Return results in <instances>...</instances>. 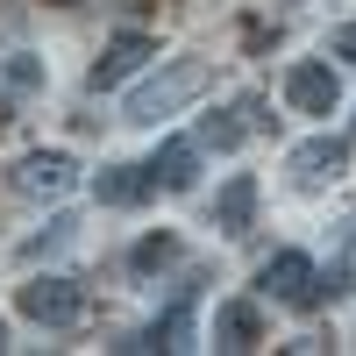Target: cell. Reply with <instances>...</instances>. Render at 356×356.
<instances>
[{"mask_svg": "<svg viewBox=\"0 0 356 356\" xmlns=\"http://www.w3.org/2000/svg\"><path fill=\"white\" fill-rule=\"evenodd\" d=\"M207 93V65L200 57H178V65H164L157 79H143L129 93V122H157V114H178L186 100Z\"/></svg>", "mask_w": 356, "mask_h": 356, "instance_id": "6da1fadb", "label": "cell"}, {"mask_svg": "<svg viewBox=\"0 0 356 356\" xmlns=\"http://www.w3.org/2000/svg\"><path fill=\"white\" fill-rule=\"evenodd\" d=\"M22 314L36 328H79L86 321V285L79 278H29L22 285Z\"/></svg>", "mask_w": 356, "mask_h": 356, "instance_id": "7a4b0ae2", "label": "cell"}, {"mask_svg": "<svg viewBox=\"0 0 356 356\" xmlns=\"http://www.w3.org/2000/svg\"><path fill=\"white\" fill-rule=\"evenodd\" d=\"M257 129H271V114H264L257 93H243V100H228L221 114H207V122H200V150H243Z\"/></svg>", "mask_w": 356, "mask_h": 356, "instance_id": "3957f363", "label": "cell"}, {"mask_svg": "<svg viewBox=\"0 0 356 356\" xmlns=\"http://www.w3.org/2000/svg\"><path fill=\"white\" fill-rule=\"evenodd\" d=\"M264 292L285 307H321V271L300 257V250H278L271 264H264Z\"/></svg>", "mask_w": 356, "mask_h": 356, "instance_id": "277c9868", "label": "cell"}, {"mask_svg": "<svg viewBox=\"0 0 356 356\" xmlns=\"http://www.w3.org/2000/svg\"><path fill=\"white\" fill-rule=\"evenodd\" d=\"M72 157L65 150H36V157H22L15 164V193H29V200H57V193H72Z\"/></svg>", "mask_w": 356, "mask_h": 356, "instance_id": "5b68a950", "label": "cell"}, {"mask_svg": "<svg viewBox=\"0 0 356 356\" xmlns=\"http://www.w3.org/2000/svg\"><path fill=\"white\" fill-rule=\"evenodd\" d=\"M285 100L300 107V114H335L342 79H335L328 65H292V72H285Z\"/></svg>", "mask_w": 356, "mask_h": 356, "instance_id": "8992f818", "label": "cell"}, {"mask_svg": "<svg viewBox=\"0 0 356 356\" xmlns=\"http://www.w3.org/2000/svg\"><path fill=\"white\" fill-rule=\"evenodd\" d=\"M285 164H292V178H300V186H328V178H342V164H349V143H335V136H307Z\"/></svg>", "mask_w": 356, "mask_h": 356, "instance_id": "52a82bcc", "label": "cell"}, {"mask_svg": "<svg viewBox=\"0 0 356 356\" xmlns=\"http://www.w3.org/2000/svg\"><path fill=\"white\" fill-rule=\"evenodd\" d=\"M143 171H150V186H164V193H186L193 178H200V143L171 136V143H157V157L143 164Z\"/></svg>", "mask_w": 356, "mask_h": 356, "instance_id": "ba28073f", "label": "cell"}, {"mask_svg": "<svg viewBox=\"0 0 356 356\" xmlns=\"http://www.w3.org/2000/svg\"><path fill=\"white\" fill-rule=\"evenodd\" d=\"M257 342H264L257 300H221L214 307V349H257Z\"/></svg>", "mask_w": 356, "mask_h": 356, "instance_id": "9c48e42d", "label": "cell"}, {"mask_svg": "<svg viewBox=\"0 0 356 356\" xmlns=\"http://www.w3.org/2000/svg\"><path fill=\"white\" fill-rule=\"evenodd\" d=\"M157 43L150 36H136V29H122V36H114L107 50H100V65H93V93H107V86H122L136 65H143V57H150Z\"/></svg>", "mask_w": 356, "mask_h": 356, "instance_id": "30bf717a", "label": "cell"}, {"mask_svg": "<svg viewBox=\"0 0 356 356\" xmlns=\"http://www.w3.org/2000/svg\"><path fill=\"white\" fill-rule=\"evenodd\" d=\"M250 214H257V178L243 171V178H228V186L214 193V228H221V235H243Z\"/></svg>", "mask_w": 356, "mask_h": 356, "instance_id": "8fae6325", "label": "cell"}, {"mask_svg": "<svg viewBox=\"0 0 356 356\" xmlns=\"http://www.w3.org/2000/svg\"><path fill=\"white\" fill-rule=\"evenodd\" d=\"M93 193H100L107 207H136L143 193H150V171H143V164H107V171L93 178Z\"/></svg>", "mask_w": 356, "mask_h": 356, "instance_id": "7c38bea8", "label": "cell"}, {"mask_svg": "<svg viewBox=\"0 0 356 356\" xmlns=\"http://www.w3.org/2000/svg\"><path fill=\"white\" fill-rule=\"evenodd\" d=\"M186 335H193V307L178 300L164 321H150V328H143L136 342H122V349H186Z\"/></svg>", "mask_w": 356, "mask_h": 356, "instance_id": "4fadbf2b", "label": "cell"}, {"mask_svg": "<svg viewBox=\"0 0 356 356\" xmlns=\"http://www.w3.org/2000/svg\"><path fill=\"white\" fill-rule=\"evenodd\" d=\"M129 264H136V271H164V264H178V243H171V235H143V243L129 250Z\"/></svg>", "mask_w": 356, "mask_h": 356, "instance_id": "5bb4252c", "label": "cell"}, {"mask_svg": "<svg viewBox=\"0 0 356 356\" xmlns=\"http://www.w3.org/2000/svg\"><path fill=\"white\" fill-rule=\"evenodd\" d=\"M0 79H8V93H43V65H36V57H8Z\"/></svg>", "mask_w": 356, "mask_h": 356, "instance_id": "9a60e30c", "label": "cell"}, {"mask_svg": "<svg viewBox=\"0 0 356 356\" xmlns=\"http://www.w3.org/2000/svg\"><path fill=\"white\" fill-rule=\"evenodd\" d=\"M328 50L342 57V65H356V22H349V29H335V36H328Z\"/></svg>", "mask_w": 356, "mask_h": 356, "instance_id": "2e32d148", "label": "cell"}, {"mask_svg": "<svg viewBox=\"0 0 356 356\" xmlns=\"http://www.w3.org/2000/svg\"><path fill=\"white\" fill-rule=\"evenodd\" d=\"M0 122H8V100H0Z\"/></svg>", "mask_w": 356, "mask_h": 356, "instance_id": "e0dca14e", "label": "cell"}, {"mask_svg": "<svg viewBox=\"0 0 356 356\" xmlns=\"http://www.w3.org/2000/svg\"><path fill=\"white\" fill-rule=\"evenodd\" d=\"M0 342H8V328H0Z\"/></svg>", "mask_w": 356, "mask_h": 356, "instance_id": "ac0fdd59", "label": "cell"}]
</instances>
